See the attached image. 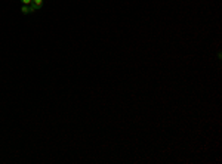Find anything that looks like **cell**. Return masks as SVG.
<instances>
[{
	"instance_id": "1",
	"label": "cell",
	"mask_w": 222,
	"mask_h": 164,
	"mask_svg": "<svg viewBox=\"0 0 222 164\" xmlns=\"http://www.w3.org/2000/svg\"><path fill=\"white\" fill-rule=\"evenodd\" d=\"M28 7H30V13H34V12L40 11V7H37V6H36L34 3H30V5H28Z\"/></svg>"
},
{
	"instance_id": "3",
	"label": "cell",
	"mask_w": 222,
	"mask_h": 164,
	"mask_svg": "<svg viewBox=\"0 0 222 164\" xmlns=\"http://www.w3.org/2000/svg\"><path fill=\"white\" fill-rule=\"evenodd\" d=\"M31 3H34L37 7H40V9H42V6H43V0H33Z\"/></svg>"
},
{
	"instance_id": "2",
	"label": "cell",
	"mask_w": 222,
	"mask_h": 164,
	"mask_svg": "<svg viewBox=\"0 0 222 164\" xmlns=\"http://www.w3.org/2000/svg\"><path fill=\"white\" fill-rule=\"evenodd\" d=\"M21 12H22L24 15H28V13H30V7L27 5H22V7H21Z\"/></svg>"
},
{
	"instance_id": "4",
	"label": "cell",
	"mask_w": 222,
	"mask_h": 164,
	"mask_svg": "<svg viewBox=\"0 0 222 164\" xmlns=\"http://www.w3.org/2000/svg\"><path fill=\"white\" fill-rule=\"evenodd\" d=\"M21 2H22V5H27V6H28L30 3L33 2V0H21Z\"/></svg>"
}]
</instances>
